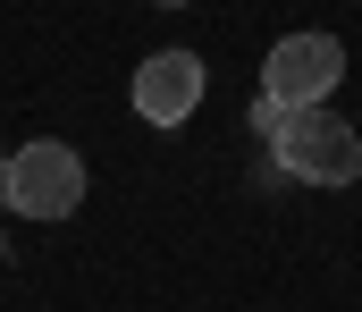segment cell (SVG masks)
I'll return each instance as SVG.
<instances>
[{"mask_svg":"<svg viewBox=\"0 0 362 312\" xmlns=\"http://www.w3.org/2000/svg\"><path fill=\"white\" fill-rule=\"evenodd\" d=\"M194 102H202V59H194V51H152V59L135 68V118L185 127Z\"/></svg>","mask_w":362,"mask_h":312,"instance_id":"277c9868","label":"cell"},{"mask_svg":"<svg viewBox=\"0 0 362 312\" xmlns=\"http://www.w3.org/2000/svg\"><path fill=\"white\" fill-rule=\"evenodd\" d=\"M0 203L17 211V219H68V211L85 203V161L68 144H25V152H8Z\"/></svg>","mask_w":362,"mask_h":312,"instance_id":"7a4b0ae2","label":"cell"},{"mask_svg":"<svg viewBox=\"0 0 362 312\" xmlns=\"http://www.w3.org/2000/svg\"><path fill=\"white\" fill-rule=\"evenodd\" d=\"M270 152H278V169L303 178V186H354L362 178V135L329 102L320 110H286L278 135H270Z\"/></svg>","mask_w":362,"mask_h":312,"instance_id":"6da1fadb","label":"cell"},{"mask_svg":"<svg viewBox=\"0 0 362 312\" xmlns=\"http://www.w3.org/2000/svg\"><path fill=\"white\" fill-rule=\"evenodd\" d=\"M160 8H185V0H160Z\"/></svg>","mask_w":362,"mask_h":312,"instance_id":"8992f818","label":"cell"},{"mask_svg":"<svg viewBox=\"0 0 362 312\" xmlns=\"http://www.w3.org/2000/svg\"><path fill=\"white\" fill-rule=\"evenodd\" d=\"M0 178H8V152H0Z\"/></svg>","mask_w":362,"mask_h":312,"instance_id":"5b68a950","label":"cell"},{"mask_svg":"<svg viewBox=\"0 0 362 312\" xmlns=\"http://www.w3.org/2000/svg\"><path fill=\"white\" fill-rule=\"evenodd\" d=\"M337 76H346V42L337 34H286V42H270V59H262V102L320 110V93H337Z\"/></svg>","mask_w":362,"mask_h":312,"instance_id":"3957f363","label":"cell"}]
</instances>
